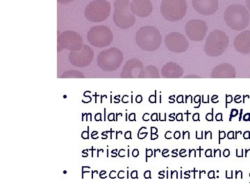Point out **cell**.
Returning <instances> with one entry per match:
<instances>
[{
  "label": "cell",
  "instance_id": "60d3db41",
  "mask_svg": "<svg viewBox=\"0 0 250 187\" xmlns=\"http://www.w3.org/2000/svg\"><path fill=\"white\" fill-rule=\"evenodd\" d=\"M139 150H138V149H135V150H133V152H132L133 157H137L138 156H139Z\"/></svg>",
  "mask_w": 250,
  "mask_h": 187
},
{
  "label": "cell",
  "instance_id": "74e56055",
  "mask_svg": "<svg viewBox=\"0 0 250 187\" xmlns=\"http://www.w3.org/2000/svg\"><path fill=\"white\" fill-rule=\"evenodd\" d=\"M205 155L207 157H212V150L210 149H208L205 152Z\"/></svg>",
  "mask_w": 250,
  "mask_h": 187
},
{
  "label": "cell",
  "instance_id": "ac0fdd59",
  "mask_svg": "<svg viewBox=\"0 0 250 187\" xmlns=\"http://www.w3.org/2000/svg\"><path fill=\"white\" fill-rule=\"evenodd\" d=\"M184 69L175 62H168L164 65L161 74L164 78H180L183 76Z\"/></svg>",
  "mask_w": 250,
  "mask_h": 187
},
{
  "label": "cell",
  "instance_id": "ee69618b",
  "mask_svg": "<svg viewBox=\"0 0 250 187\" xmlns=\"http://www.w3.org/2000/svg\"><path fill=\"white\" fill-rule=\"evenodd\" d=\"M136 102L139 103H141V102H142V101H143L142 96H141V95H138V96H136Z\"/></svg>",
  "mask_w": 250,
  "mask_h": 187
},
{
  "label": "cell",
  "instance_id": "52a82bcc",
  "mask_svg": "<svg viewBox=\"0 0 250 187\" xmlns=\"http://www.w3.org/2000/svg\"><path fill=\"white\" fill-rule=\"evenodd\" d=\"M124 59L123 52L116 47H112L99 54L98 66L104 72H113L121 67Z\"/></svg>",
  "mask_w": 250,
  "mask_h": 187
},
{
  "label": "cell",
  "instance_id": "e575fe53",
  "mask_svg": "<svg viewBox=\"0 0 250 187\" xmlns=\"http://www.w3.org/2000/svg\"><path fill=\"white\" fill-rule=\"evenodd\" d=\"M151 119L153 121H158V114L156 113H154L151 115Z\"/></svg>",
  "mask_w": 250,
  "mask_h": 187
},
{
  "label": "cell",
  "instance_id": "b9f144b4",
  "mask_svg": "<svg viewBox=\"0 0 250 187\" xmlns=\"http://www.w3.org/2000/svg\"><path fill=\"white\" fill-rule=\"evenodd\" d=\"M223 155H224V157H229V156L230 155L229 150H228V149H225V150H224V152H223Z\"/></svg>",
  "mask_w": 250,
  "mask_h": 187
},
{
  "label": "cell",
  "instance_id": "816d5d0a",
  "mask_svg": "<svg viewBox=\"0 0 250 187\" xmlns=\"http://www.w3.org/2000/svg\"><path fill=\"white\" fill-rule=\"evenodd\" d=\"M186 137H187L188 139L190 138V134H189V132H188V131L187 132H184L183 139H185Z\"/></svg>",
  "mask_w": 250,
  "mask_h": 187
},
{
  "label": "cell",
  "instance_id": "11a10c76",
  "mask_svg": "<svg viewBox=\"0 0 250 187\" xmlns=\"http://www.w3.org/2000/svg\"><path fill=\"white\" fill-rule=\"evenodd\" d=\"M246 6L250 11V0H246Z\"/></svg>",
  "mask_w": 250,
  "mask_h": 187
},
{
  "label": "cell",
  "instance_id": "ab89813d",
  "mask_svg": "<svg viewBox=\"0 0 250 187\" xmlns=\"http://www.w3.org/2000/svg\"><path fill=\"white\" fill-rule=\"evenodd\" d=\"M243 120L246 121H250V114H249V113H248V114H246L243 116Z\"/></svg>",
  "mask_w": 250,
  "mask_h": 187
},
{
  "label": "cell",
  "instance_id": "836d02e7",
  "mask_svg": "<svg viewBox=\"0 0 250 187\" xmlns=\"http://www.w3.org/2000/svg\"><path fill=\"white\" fill-rule=\"evenodd\" d=\"M208 178L213 179L215 178V172L213 170H210L208 173Z\"/></svg>",
  "mask_w": 250,
  "mask_h": 187
},
{
  "label": "cell",
  "instance_id": "f546056e",
  "mask_svg": "<svg viewBox=\"0 0 250 187\" xmlns=\"http://www.w3.org/2000/svg\"><path fill=\"white\" fill-rule=\"evenodd\" d=\"M176 119H177V120L178 121H184L183 114H182V113H179V114H177V116H176Z\"/></svg>",
  "mask_w": 250,
  "mask_h": 187
},
{
  "label": "cell",
  "instance_id": "f35d334b",
  "mask_svg": "<svg viewBox=\"0 0 250 187\" xmlns=\"http://www.w3.org/2000/svg\"><path fill=\"white\" fill-rule=\"evenodd\" d=\"M131 178L133 179H136L138 178V171L137 170H134L131 174Z\"/></svg>",
  "mask_w": 250,
  "mask_h": 187
},
{
  "label": "cell",
  "instance_id": "30bf717a",
  "mask_svg": "<svg viewBox=\"0 0 250 187\" xmlns=\"http://www.w3.org/2000/svg\"><path fill=\"white\" fill-rule=\"evenodd\" d=\"M94 58L93 49L89 46L83 45L82 49L71 52L69 56L70 63L77 67H85L90 65Z\"/></svg>",
  "mask_w": 250,
  "mask_h": 187
},
{
  "label": "cell",
  "instance_id": "44dd1931",
  "mask_svg": "<svg viewBox=\"0 0 250 187\" xmlns=\"http://www.w3.org/2000/svg\"><path fill=\"white\" fill-rule=\"evenodd\" d=\"M143 127L141 128V129L139 130V134H138V137H139V139H143L145 137H146V136L147 135V132H143Z\"/></svg>",
  "mask_w": 250,
  "mask_h": 187
},
{
  "label": "cell",
  "instance_id": "f1b7e54d",
  "mask_svg": "<svg viewBox=\"0 0 250 187\" xmlns=\"http://www.w3.org/2000/svg\"><path fill=\"white\" fill-rule=\"evenodd\" d=\"M192 119L195 121H200V114L196 113V114H194L193 116H192Z\"/></svg>",
  "mask_w": 250,
  "mask_h": 187
},
{
  "label": "cell",
  "instance_id": "8d00e7d4",
  "mask_svg": "<svg viewBox=\"0 0 250 187\" xmlns=\"http://www.w3.org/2000/svg\"><path fill=\"white\" fill-rule=\"evenodd\" d=\"M228 137L229 139L234 138V132H233V131H230L228 134Z\"/></svg>",
  "mask_w": 250,
  "mask_h": 187
},
{
  "label": "cell",
  "instance_id": "c3c4849f",
  "mask_svg": "<svg viewBox=\"0 0 250 187\" xmlns=\"http://www.w3.org/2000/svg\"><path fill=\"white\" fill-rule=\"evenodd\" d=\"M200 99H201V97H200V95H197V96H195V103H201V101H200Z\"/></svg>",
  "mask_w": 250,
  "mask_h": 187
},
{
  "label": "cell",
  "instance_id": "bcb514c9",
  "mask_svg": "<svg viewBox=\"0 0 250 187\" xmlns=\"http://www.w3.org/2000/svg\"><path fill=\"white\" fill-rule=\"evenodd\" d=\"M232 101H233L232 96H231V95H228V96H227V103H229L232 102Z\"/></svg>",
  "mask_w": 250,
  "mask_h": 187
},
{
  "label": "cell",
  "instance_id": "d4e9b609",
  "mask_svg": "<svg viewBox=\"0 0 250 187\" xmlns=\"http://www.w3.org/2000/svg\"><path fill=\"white\" fill-rule=\"evenodd\" d=\"M206 119L208 121H213V113H208L206 116Z\"/></svg>",
  "mask_w": 250,
  "mask_h": 187
},
{
  "label": "cell",
  "instance_id": "9f6ffc18",
  "mask_svg": "<svg viewBox=\"0 0 250 187\" xmlns=\"http://www.w3.org/2000/svg\"></svg>",
  "mask_w": 250,
  "mask_h": 187
},
{
  "label": "cell",
  "instance_id": "9a60e30c",
  "mask_svg": "<svg viewBox=\"0 0 250 187\" xmlns=\"http://www.w3.org/2000/svg\"><path fill=\"white\" fill-rule=\"evenodd\" d=\"M130 9L135 16L146 18L152 14L153 5L150 0H132Z\"/></svg>",
  "mask_w": 250,
  "mask_h": 187
},
{
  "label": "cell",
  "instance_id": "9c48e42d",
  "mask_svg": "<svg viewBox=\"0 0 250 187\" xmlns=\"http://www.w3.org/2000/svg\"><path fill=\"white\" fill-rule=\"evenodd\" d=\"M83 42L82 36L73 31H66L62 33L58 37V52L67 49L71 52L80 50L83 47Z\"/></svg>",
  "mask_w": 250,
  "mask_h": 187
},
{
  "label": "cell",
  "instance_id": "cb8c5ba5",
  "mask_svg": "<svg viewBox=\"0 0 250 187\" xmlns=\"http://www.w3.org/2000/svg\"><path fill=\"white\" fill-rule=\"evenodd\" d=\"M149 102L152 103H155L156 102V95H151L149 98Z\"/></svg>",
  "mask_w": 250,
  "mask_h": 187
},
{
  "label": "cell",
  "instance_id": "4dcf8cb0",
  "mask_svg": "<svg viewBox=\"0 0 250 187\" xmlns=\"http://www.w3.org/2000/svg\"><path fill=\"white\" fill-rule=\"evenodd\" d=\"M177 101L179 103H182L184 102V96L183 95H179V96H177Z\"/></svg>",
  "mask_w": 250,
  "mask_h": 187
},
{
  "label": "cell",
  "instance_id": "3957f363",
  "mask_svg": "<svg viewBox=\"0 0 250 187\" xmlns=\"http://www.w3.org/2000/svg\"><path fill=\"white\" fill-rule=\"evenodd\" d=\"M129 0H116L114 2L113 21L122 29H129L134 25L136 17L130 9Z\"/></svg>",
  "mask_w": 250,
  "mask_h": 187
},
{
  "label": "cell",
  "instance_id": "1f68e13d",
  "mask_svg": "<svg viewBox=\"0 0 250 187\" xmlns=\"http://www.w3.org/2000/svg\"><path fill=\"white\" fill-rule=\"evenodd\" d=\"M129 119L131 121H136V114L134 113H131V114H129Z\"/></svg>",
  "mask_w": 250,
  "mask_h": 187
},
{
  "label": "cell",
  "instance_id": "5b68a950",
  "mask_svg": "<svg viewBox=\"0 0 250 187\" xmlns=\"http://www.w3.org/2000/svg\"><path fill=\"white\" fill-rule=\"evenodd\" d=\"M187 11L186 0H162L161 12L170 22H177L185 17Z\"/></svg>",
  "mask_w": 250,
  "mask_h": 187
},
{
  "label": "cell",
  "instance_id": "7402d4cb",
  "mask_svg": "<svg viewBox=\"0 0 250 187\" xmlns=\"http://www.w3.org/2000/svg\"><path fill=\"white\" fill-rule=\"evenodd\" d=\"M59 3L62 4H68L73 2L75 0H57Z\"/></svg>",
  "mask_w": 250,
  "mask_h": 187
},
{
  "label": "cell",
  "instance_id": "e0dca14e",
  "mask_svg": "<svg viewBox=\"0 0 250 187\" xmlns=\"http://www.w3.org/2000/svg\"><path fill=\"white\" fill-rule=\"evenodd\" d=\"M236 72L234 67L228 63H223L215 67L211 78H235Z\"/></svg>",
  "mask_w": 250,
  "mask_h": 187
},
{
  "label": "cell",
  "instance_id": "83f0119b",
  "mask_svg": "<svg viewBox=\"0 0 250 187\" xmlns=\"http://www.w3.org/2000/svg\"><path fill=\"white\" fill-rule=\"evenodd\" d=\"M215 119L218 121H223V114L222 113H218L215 116Z\"/></svg>",
  "mask_w": 250,
  "mask_h": 187
},
{
  "label": "cell",
  "instance_id": "4316f807",
  "mask_svg": "<svg viewBox=\"0 0 250 187\" xmlns=\"http://www.w3.org/2000/svg\"><path fill=\"white\" fill-rule=\"evenodd\" d=\"M225 136H226V134H225V131H220V133H219V139L220 140L225 139Z\"/></svg>",
  "mask_w": 250,
  "mask_h": 187
},
{
  "label": "cell",
  "instance_id": "6da1fadb",
  "mask_svg": "<svg viewBox=\"0 0 250 187\" xmlns=\"http://www.w3.org/2000/svg\"><path fill=\"white\" fill-rule=\"evenodd\" d=\"M224 19L229 27L233 30L240 31L248 27L250 21V15L246 6L233 4L227 8L224 14Z\"/></svg>",
  "mask_w": 250,
  "mask_h": 187
},
{
  "label": "cell",
  "instance_id": "f5cc1de1",
  "mask_svg": "<svg viewBox=\"0 0 250 187\" xmlns=\"http://www.w3.org/2000/svg\"><path fill=\"white\" fill-rule=\"evenodd\" d=\"M159 136L156 134H151V139L154 140V139H157Z\"/></svg>",
  "mask_w": 250,
  "mask_h": 187
},
{
  "label": "cell",
  "instance_id": "7a4b0ae2",
  "mask_svg": "<svg viewBox=\"0 0 250 187\" xmlns=\"http://www.w3.org/2000/svg\"><path fill=\"white\" fill-rule=\"evenodd\" d=\"M136 42L143 50L154 52L160 47L162 36L156 28L146 26L141 28L136 33Z\"/></svg>",
  "mask_w": 250,
  "mask_h": 187
},
{
  "label": "cell",
  "instance_id": "603a6c76",
  "mask_svg": "<svg viewBox=\"0 0 250 187\" xmlns=\"http://www.w3.org/2000/svg\"><path fill=\"white\" fill-rule=\"evenodd\" d=\"M238 110L233 109L232 111H231V118H230V121L231 120V118L235 117V116L238 115Z\"/></svg>",
  "mask_w": 250,
  "mask_h": 187
},
{
  "label": "cell",
  "instance_id": "d590c367",
  "mask_svg": "<svg viewBox=\"0 0 250 187\" xmlns=\"http://www.w3.org/2000/svg\"><path fill=\"white\" fill-rule=\"evenodd\" d=\"M172 132H170V131H167V132H166V138L167 139H171V137H172Z\"/></svg>",
  "mask_w": 250,
  "mask_h": 187
},
{
  "label": "cell",
  "instance_id": "5bb4252c",
  "mask_svg": "<svg viewBox=\"0 0 250 187\" xmlns=\"http://www.w3.org/2000/svg\"><path fill=\"white\" fill-rule=\"evenodd\" d=\"M192 3L194 9L203 16H211L219 8L218 0H192Z\"/></svg>",
  "mask_w": 250,
  "mask_h": 187
},
{
  "label": "cell",
  "instance_id": "7bdbcfd3",
  "mask_svg": "<svg viewBox=\"0 0 250 187\" xmlns=\"http://www.w3.org/2000/svg\"><path fill=\"white\" fill-rule=\"evenodd\" d=\"M181 137V134L180 132H179V131H176L174 133V137L176 139H178L180 138Z\"/></svg>",
  "mask_w": 250,
  "mask_h": 187
},
{
  "label": "cell",
  "instance_id": "ffe728a7",
  "mask_svg": "<svg viewBox=\"0 0 250 187\" xmlns=\"http://www.w3.org/2000/svg\"><path fill=\"white\" fill-rule=\"evenodd\" d=\"M85 76L82 72L77 71V70H68L64 72L63 75H62L61 78H84Z\"/></svg>",
  "mask_w": 250,
  "mask_h": 187
},
{
  "label": "cell",
  "instance_id": "681fc988",
  "mask_svg": "<svg viewBox=\"0 0 250 187\" xmlns=\"http://www.w3.org/2000/svg\"><path fill=\"white\" fill-rule=\"evenodd\" d=\"M116 172L114 171V170H113V171H111V173H110V178L113 179V178H116Z\"/></svg>",
  "mask_w": 250,
  "mask_h": 187
},
{
  "label": "cell",
  "instance_id": "f907efd6",
  "mask_svg": "<svg viewBox=\"0 0 250 187\" xmlns=\"http://www.w3.org/2000/svg\"><path fill=\"white\" fill-rule=\"evenodd\" d=\"M158 130L156 129V128L152 127V129H151V134H156Z\"/></svg>",
  "mask_w": 250,
  "mask_h": 187
},
{
  "label": "cell",
  "instance_id": "484cf974",
  "mask_svg": "<svg viewBox=\"0 0 250 187\" xmlns=\"http://www.w3.org/2000/svg\"><path fill=\"white\" fill-rule=\"evenodd\" d=\"M151 116L150 114H148V113H146V114L143 115V120L145 121H148L150 120Z\"/></svg>",
  "mask_w": 250,
  "mask_h": 187
},
{
  "label": "cell",
  "instance_id": "2e32d148",
  "mask_svg": "<svg viewBox=\"0 0 250 187\" xmlns=\"http://www.w3.org/2000/svg\"><path fill=\"white\" fill-rule=\"evenodd\" d=\"M237 52L243 54H250V31H245L236 36L233 42Z\"/></svg>",
  "mask_w": 250,
  "mask_h": 187
},
{
  "label": "cell",
  "instance_id": "f6af8a7d",
  "mask_svg": "<svg viewBox=\"0 0 250 187\" xmlns=\"http://www.w3.org/2000/svg\"><path fill=\"white\" fill-rule=\"evenodd\" d=\"M144 177L146 179H149L151 178V172L149 170H147L144 174Z\"/></svg>",
  "mask_w": 250,
  "mask_h": 187
},
{
  "label": "cell",
  "instance_id": "7dc6e473",
  "mask_svg": "<svg viewBox=\"0 0 250 187\" xmlns=\"http://www.w3.org/2000/svg\"><path fill=\"white\" fill-rule=\"evenodd\" d=\"M243 137H244V138L246 139H250V132H249V131H246V132H245L244 134H243Z\"/></svg>",
  "mask_w": 250,
  "mask_h": 187
},
{
  "label": "cell",
  "instance_id": "ba28073f",
  "mask_svg": "<svg viewBox=\"0 0 250 187\" xmlns=\"http://www.w3.org/2000/svg\"><path fill=\"white\" fill-rule=\"evenodd\" d=\"M88 42L96 47H108L113 40V33L106 26H95L88 33Z\"/></svg>",
  "mask_w": 250,
  "mask_h": 187
},
{
  "label": "cell",
  "instance_id": "7c38bea8",
  "mask_svg": "<svg viewBox=\"0 0 250 187\" xmlns=\"http://www.w3.org/2000/svg\"><path fill=\"white\" fill-rule=\"evenodd\" d=\"M166 47L174 53H182L187 52L189 43L185 36L180 33H170L165 39Z\"/></svg>",
  "mask_w": 250,
  "mask_h": 187
},
{
  "label": "cell",
  "instance_id": "d6986e66",
  "mask_svg": "<svg viewBox=\"0 0 250 187\" xmlns=\"http://www.w3.org/2000/svg\"><path fill=\"white\" fill-rule=\"evenodd\" d=\"M159 70L157 67L149 65L145 69V78H159Z\"/></svg>",
  "mask_w": 250,
  "mask_h": 187
},
{
  "label": "cell",
  "instance_id": "d6a6232c",
  "mask_svg": "<svg viewBox=\"0 0 250 187\" xmlns=\"http://www.w3.org/2000/svg\"><path fill=\"white\" fill-rule=\"evenodd\" d=\"M125 139H131V131H127L126 133L125 134Z\"/></svg>",
  "mask_w": 250,
  "mask_h": 187
},
{
  "label": "cell",
  "instance_id": "8fae6325",
  "mask_svg": "<svg viewBox=\"0 0 250 187\" xmlns=\"http://www.w3.org/2000/svg\"><path fill=\"white\" fill-rule=\"evenodd\" d=\"M186 34L189 39L193 41H202L205 38L208 25L207 23L200 19H191L186 24Z\"/></svg>",
  "mask_w": 250,
  "mask_h": 187
},
{
  "label": "cell",
  "instance_id": "db71d44e",
  "mask_svg": "<svg viewBox=\"0 0 250 187\" xmlns=\"http://www.w3.org/2000/svg\"><path fill=\"white\" fill-rule=\"evenodd\" d=\"M152 155V151L151 150H147V158Z\"/></svg>",
  "mask_w": 250,
  "mask_h": 187
},
{
  "label": "cell",
  "instance_id": "4fadbf2b",
  "mask_svg": "<svg viewBox=\"0 0 250 187\" xmlns=\"http://www.w3.org/2000/svg\"><path fill=\"white\" fill-rule=\"evenodd\" d=\"M122 78H144L145 69L142 62L136 58L131 59L125 65L121 74Z\"/></svg>",
  "mask_w": 250,
  "mask_h": 187
},
{
  "label": "cell",
  "instance_id": "8992f818",
  "mask_svg": "<svg viewBox=\"0 0 250 187\" xmlns=\"http://www.w3.org/2000/svg\"><path fill=\"white\" fill-rule=\"evenodd\" d=\"M111 4L106 0H94L85 9L84 16L92 22H102L111 14Z\"/></svg>",
  "mask_w": 250,
  "mask_h": 187
},
{
  "label": "cell",
  "instance_id": "277c9868",
  "mask_svg": "<svg viewBox=\"0 0 250 187\" xmlns=\"http://www.w3.org/2000/svg\"><path fill=\"white\" fill-rule=\"evenodd\" d=\"M228 35L223 31H212L206 41L205 50L206 54L209 56H220L226 51L229 45Z\"/></svg>",
  "mask_w": 250,
  "mask_h": 187
}]
</instances>
